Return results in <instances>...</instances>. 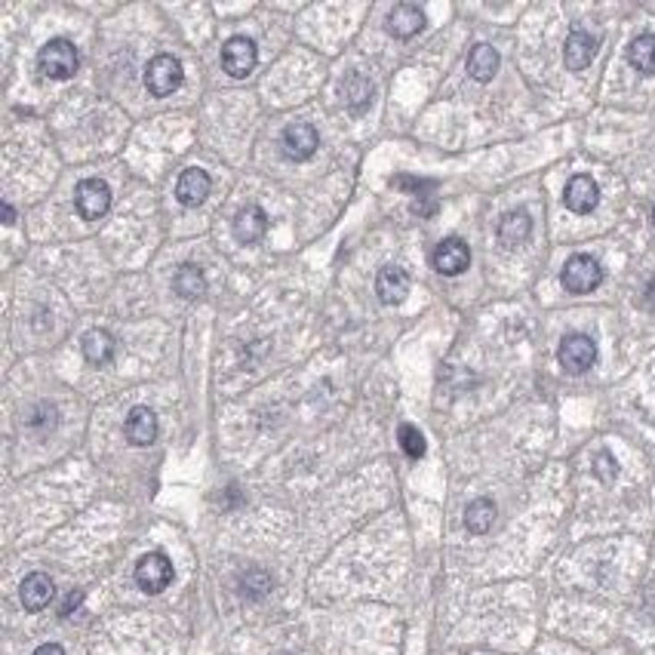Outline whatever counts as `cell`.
Wrapping results in <instances>:
<instances>
[{"mask_svg": "<svg viewBox=\"0 0 655 655\" xmlns=\"http://www.w3.org/2000/svg\"><path fill=\"white\" fill-rule=\"evenodd\" d=\"M80 55L78 46L65 38H55L50 44H44V50L38 53V71L50 80H71L78 74Z\"/></svg>", "mask_w": 655, "mask_h": 655, "instance_id": "cell-1", "label": "cell"}, {"mask_svg": "<svg viewBox=\"0 0 655 655\" xmlns=\"http://www.w3.org/2000/svg\"><path fill=\"white\" fill-rule=\"evenodd\" d=\"M179 83H182V62L176 55L160 53L145 68V87L155 99H166L170 93H176Z\"/></svg>", "mask_w": 655, "mask_h": 655, "instance_id": "cell-2", "label": "cell"}, {"mask_svg": "<svg viewBox=\"0 0 655 655\" xmlns=\"http://www.w3.org/2000/svg\"><path fill=\"white\" fill-rule=\"evenodd\" d=\"M560 281L567 292H575V296H584V292H594L603 283V268L594 256H584L578 253L573 256L560 271Z\"/></svg>", "mask_w": 655, "mask_h": 655, "instance_id": "cell-3", "label": "cell"}, {"mask_svg": "<svg viewBox=\"0 0 655 655\" xmlns=\"http://www.w3.org/2000/svg\"><path fill=\"white\" fill-rule=\"evenodd\" d=\"M136 582H139V588H142L145 594H160V591H166V588H170V582H172L170 557L160 554V550L145 554L142 560H139V567H136Z\"/></svg>", "mask_w": 655, "mask_h": 655, "instance_id": "cell-4", "label": "cell"}, {"mask_svg": "<svg viewBox=\"0 0 655 655\" xmlns=\"http://www.w3.org/2000/svg\"><path fill=\"white\" fill-rule=\"evenodd\" d=\"M74 200H78L80 219L99 222L111 206V188H108V182H102V179H83V182L78 185Z\"/></svg>", "mask_w": 655, "mask_h": 655, "instance_id": "cell-5", "label": "cell"}, {"mask_svg": "<svg viewBox=\"0 0 655 655\" xmlns=\"http://www.w3.org/2000/svg\"><path fill=\"white\" fill-rule=\"evenodd\" d=\"M431 265H434V271H441V274H446V277L462 274V271H468V265H471L468 243L458 240V237H446V240H441L434 247Z\"/></svg>", "mask_w": 655, "mask_h": 655, "instance_id": "cell-6", "label": "cell"}, {"mask_svg": "<svg viewBox=\"0 0 655 655\" xmlns=\"http://www.w3.org/2000/svg\"><path fill=\"white\" fill-rule=\"evenodd\" d=\"M557 360H560V366L569 369V373H584V369L594 366L597 345L588 336H582V332H573V336H567L560 341Z\"/></svg>", "mask_w": 655, "mask_h": 655, "instance_id": "cell-7", "label": "cell"}, {"mask_svg": "<svg viewBox=\"0 0 655 655\" xmlns=\"http://www.w3.org/2000/svg\"><path fill=\"white\" fill-rule=\"evenodd\" d=\"M256 59H259L256 44L249 38H240V34L225 40V46H222V68H225V74H231V78H247V74L256 68Z\"/></svg>", "mask_w": 655, "mask_h": 655, "instance_id": "cell-8", "label": "cell"}, {"mask_svg": "<svg viewBox=\"0 0 655 655\" xmlns=\"http://www.w3.org/2000/svg\"><path fill=\"white\" fill-rule=\"evenodd\" d=\"M281 145H283V155L290 160H308L317 151L320 136L311 123H290V127L283 130Z\"/></svg>", "mask_w": 655, "mask_h": 655, "instance_id": "cell-9", "label": "cell"}, {"mask_svg": "<svg viewBox=\"0 0 655 655\" xmlns=\"http://www.w3.org/2000/svg\"><path fill=\"white\" fill-rule=\"evenodd\" d=\"M597 200H600V188H597V182L591 176H573L567 182L563 204H567L573 213H578V215L591 213L597 206Z\"/></svg>", "mask_w": 655, "mask_h": 655, "instance_id": "cell-10", "label": "cell"}, {"mask_svg": "<svg viewBox=\"0 0 655 655\" xmlns=\"http://www.w3.org/2000/svg\"><path fill=\"white\" fill-rule=\"evenodd\" d=\"M210 176H206L204 170H197V166H191V170H185L182 176H179V182H176V197H179V204L182 206H200L206 197H210Z\"/></svg>", "mask_w": 655, "mask_h": 655, "instance_id": "cell-11", "label": "cell"}, {"mask_svg": "<svg viewBox=\"0 0 655 655\" xmlns=\"http://www.w3.org/2000/svg\"><path fill=\"white\" fill-rule=\"evenodd\" d=\"M265 231H268V215H265L262 206L249 204L234 215V237L243 243V247L259 243L265 237Z\"/></svg>", "mask_w": 655, "mask_h": 655, "instance_id": "cell-12", "label": "cell"}, {"mask_svg": "<svg viewBox=\"0 0 655 655\" xmlns=\"http://www.w3.org/2000/svg\"><path fill=\"white\" fill-rule=\"evenodd\" d=\"M53 594H55V584H53V578L46 575V573L25 575L22 588H19V597H22V606H25L28 612L46 609V606H50V600H53Z\"/></svg>", "mask_w": 655, "mask_h": 655, "instance_id": "cell-13", "label": "cell"}, {"mask_svg": "<svg viewBox=\"0 0 655 655\" xmlns=\"http://www.w3.org/2000/svg\"><path fill=\"white\" fill-rule=\"evenodd\" d=\"M424 28V13L416 4H397L391 13H388V34L407 40L413 34H419Z\"/></svg>", "mask_w": 655, "mask_h": 655, "instance_id": "cell-14", "label": "cell"}, {"mask_svg": "<svg viewBox=\"0 0 655 655\" xmlns=\"http://www.w3.org/2000/svg\"><path fill=\"white\" fill-rule=\"evenodd\" d=\"M123 431H127V441H130L132 446H148V443H155V437H157V416L151 413L148 407H136V409H130Z\"/></svg>", "mask_w": 655, "mask_h": 655, "instance_id": "cell-15", "label": "cell"}, {"mask_svg": "<svg viewBox=\"0 0 655 655\" xmlns=\"http://www.w3.org/2000/svg\"><path fill=\"white\" fill-rule=\"evenodd\" d=\"M375 292H379V298L385 305L403 302V298H407V292H409L407 271L394 268V265H385V268L379 271V277H375Z\"/></svg>", "mask_w": 655, "mask_h": 655, "instance_id": "cell-16", "label": "cell"}, {"mask_svg": "<svg viewBox=\"0 0 655 655\" xmlns=\"http://www.w3.org/2000/svg\"><path fill=\"white\" fill-rule=\"evenodd\" d=\"M597 53V38H591L588 31H573L567 38V46H563V59H567L569 71H582V68L591 65Z\"/></svg>", "mask_w": 655, "mask_h": 655, "instance_id": "cell-17", "label": "cell"}, {"mask_svg": "<svg viewBox=\"0 0 655 655\" xmlns=\"http://www.w3.org/2000/svg\"><path fill=\"white\" fill-rule=\"evenodd\" d=\"M529 234H533V219H529L524 210L508 213L505 219L499 222V240H501V247H508V249L524 247L529 240Z\"/></svg>", "mask_w": 655, "mask_h": 655, "instance_id": "cell-18", "label": "cell"}, {"mask_svg": "<svg viewBox=\"0 0 655 655\" xmlns=\"http://www.w3.org/2000/svg\"><path fill=\"white\" fill-rule=\"evenodd\" d=\"M80 348H83L87 364H93V366H105L111 364V357H114V339H111L105 330H89L87 336L80 339Z\"/></svg>", "mask_w": 655, "mask_h": 655, "instance_id": "cell-19", "label": "cell"}, {"mask_svg": "<svg viewBox=\"0 0 655 655\" xmlns=\"http://www.w3.org/2000/svg\"><path fill=\"white\" fill-rule=\"evenodd\" d=\"M496 71H499V53L492 50L490 44L474 46V50L468 53V74H471V78L480 80V83H486V80L496 78Z\"/></svg>", "mask_w": 655, "mask_h": 655, "instance_id": "cell-20", "label": "cell"}, {"mask_svg": "<svg viewBox=\"0 0 655 655\" xmlns=\"http://www.w3.org/2000/svg\"><path fill=\"white\" fill-rule=\"evenodd\" d=\"M341 96H345V105L351 111H364L369 102H373V83H369L364 74H348L345 83H341Z\"/></svg>", "mask_w": 655, "mask_h": 655, "instance_id": "cell-21", "label": "cell"}, {"mask_svg": "<svg viewBox=\"0 0 655 655\" xmlns=\"http://www.w3.org/2000/svg\"><path fill=\"white\" fill-rule=\"evenodd\" d=\"M628 62L640 74H655V34H640L631 40Z\"/></svg>", "mask_w": 655, "mask_h": 655, "instance_id": "cell-22", "label": "cell"}, {"mask_svg": "<svg viewBox=\"0 0 655 655\" xmlns=\"http://www.w3.org/2000/svg\"><path fill=\"white\" fill-rule=\"evenodd\" d=\"M492 524H496V505H492L490 499L471 501L468 511H465V526H468V533L483 535V533H490Z\"/></svg>", "mask_w": 655, "mask_h": 655, "instance_id": "cell-23", "label": "cell"}, {"mask_svg": "<svg viewBox=\"0 0 655 655\" xmlns=\"http://www.w3.org/2000/svg\"><path fill=\"white\" fill-rule=\"evenodd\" d=\"M172 290H176L182 298H200L206 292L204 271L194 268V265H182V268L176 271V277H172Z\"/></svg>", "mask_w": 655, "mask_h": 655, "instance_id": "cell-24", "label": "cell"}, {"mask_svg": "<svg viewBox=\"0 0 655 655\" xmlns=\"http://www.w3.org/2000/svg\"><path fill=\"white\" fill-rule=\"evenodd\" d=\"M400 446L409 458H422L424 456V437L416 424H400Z\"/></svg>", "mask_w": 655, "mask_h": 655, "instance_id": "cell-25", "label": "cell"}, {"mask_svg": "<svg viewBox=\"0 0 655 655\" xmlns=\"http://www.w3.org/2000/svg\"><path fill=\"white\" fill-rule=\"evenodd\" d=\"M594 474L603 480V483H612V480H616V474H618L616 458H612L609 452H600V456L594 458Z\"/></svg>", "mask_w": 655, "mask_h": 655, "instance_id": "cell-26", "label": "cell"}, {"mask_svg": "<svg viewBox=\"0 0 655 655\" xmlns=\"http://www.w3.org/2000/svg\"><path fill=\"white\" fill-rule=\"evenodd\" d=\"M394 185L397 188H407V191H413L416 197H431V194H424V191H434V182H428V179H409V176H397L394 179Z\"/></svg>", "mask_w": 655, "mask_h": 655, "instance_id": "cell-27", "label": "cell"}, {"mask_svg": "<svg viewBox=\"0 0 655 655\" xmlns=\"http://www.w3.org/2000/svg\"><path fill=\"white\" fill-rule=\"evenodd\" d=\"M80 600H83V591H71V594L65 597V603H62V616H71V612L80 606Z\"/></svg>", "mask_w": 655, "mask_h": 655, "instance_id": "cell-28", "label": "cell"}, {"mask_svg": "<svg viewBox=\"0 0 655 655\" xmlns=\"http://www.w3.org/2000/svg\"><path fill=\"white\" fill-rule=\"evenodd\" d=\"M34 655H65V652H62V646H59V643H44Z\"/></svg>", "mask_w": 655, "mask_h": 655, "instance_id": "cell-29", "label": "cell"}, {"mask_svg": "<svg viewBox=\"0 0 655 655\" xmlns=\"http://www.w3.org/2000/svg\"><path fill=\"white\" fill-rule=\"evenodd\" d=\"M4 222H6V225H13V222H16V210H13L10 204H4Z\"/></svg>", "mask_w": 655, "mask_h": 655, "instance_id": "cell-30", "label": "cell"}, {"mask_svg": "<svg viewBox=\"0 0 655 655\" xmlns=\"http://www.w3.org/2000/svg\"><path fill=\"white\" fill-rule=\"evenodd\" d=\"M646 296H650V305H655V281L650 283V290H646Z\"/></svg>", "mask_w": 655, "mask_h": 655, "instance_id": "cell-31", "label": "cell"}, {"mask_svg": "<svg viewBox=\"0 0 655 655\" xmlns=\"http://www.w3.org/2000/svg\"><path fill=\"white\" fill-rule=\"evenodd\" d=\"M652 222H655V210H652Z\"/></svg>", "mask_w": 655, "mask_h": 655, "instance_id": "cell-32", "label": "cell"}]
</instances>
